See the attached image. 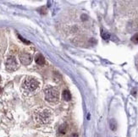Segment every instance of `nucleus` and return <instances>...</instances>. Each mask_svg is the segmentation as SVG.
Listing matches in <instances>:
<instances>
[{"label": "nucleus", "mask_w": 138, "mask_h": 137, "mask_svg": "<svg viewBox=\"0 0 138 137\" xmlns=\"http://www.w3.org/2000/svg\"><path fill=\"white\" fill-rule=\"evenodd\" d=\"M35 120L40 124H47L52 120V112L48 108H39L34 113Z\"/></svg>", "instance_id": "f257e3e1"}, {"label": "nucleus", "mask_w": 138, "mask_h": 137, "mask_svg": "<svg viewBox=\"0 0 138 137\" xmlns=\"http://www.w3.org/2000/svg\"><path fill=\"white\" fill-rule=\"evenodd\" d=\"M39 87V82L31 76H27L21 84V90L25 94L34 93Z\"/></svg>", "instance_id": "f03ea898"}, {"label": "nucleus", "mask_w": 138, "mask_h": 137, "mask_svg": "<svg viewBox=\"0 0 138 137\" xmlns=\"http://www.w3.org/2000/svg\"><path fill=\"white\" fill-rule=\"evenodd\" d=\"M45 100L49 103H56L59 99V88L52 86H48L44 88Z\"/></svg>", "instance_id": "7ed1b4c3"}, {"label": "nucleus", "mask_w": 138, "mask_h": 137, "mask_svg": "<svg viewBox=\"0 0 138 137\" xmlns=\"http://www.w3.org/2000/svg\"><path fill=\"white\" fill-rule=\"evenodd\" d=\"M5 68L8 71H10V72H13L18 69V63H17L15 57L9 56L7 58L6 61H5Z\"/></svg>", "instance_id": "20e7f679"}, {"label": "nucleus", "mask_w": 138, "mask_h": 137, "mask_svg": "<svg viewBox=\"0 0 138 137\" xmlns=\"http://www.w3.org/2000/svg\"><path fill=\"white\" fill-rule=\"evenodd\" d=\"M19 59L20 60V62L22 64L24 65H29L32 61V58H31V55L27 53H22L20 54Z\"/></svg>", "instance_id": "39448f33"}, {"label": "nucleus", "mask_w": 138, "mask_h": 137, "mask_svg": "<svg viewBox=\"0 0 138 137\" xmlns=\"http://www.w3.org/2000/svg\"><path fill=\"white\" fill-rule=\"evenodd\" d=\"M35 61H36V63L38 65H44L45 64V59L41 53L37 54V56L35 57Z\"/></svg>", "instance_id": "423d86ee"}, {"label": "nucleus", "mask_w": 138, "mask_h": 137, "mask_svg": "<svg viewBox=\"0 0 138 137\" xmlns=\"http://www.w3.org/2000/svg\"><path fill=\"white\" fill-rule=\"evenodd\" d=\"M62 97H63V99L64 101H66V102H69V101L71 100V94H70V92L68 90H64L63 91Z\"/></svg>", "instance_id": "0eeeda50"}, {"label": "nucleus", "mask_w": 138, "mask_h": 137, "mask_svg": "<svg viewBox=\"0 0 138 137\" xmlns=\"http://www.w3.org/2000/svg\"><path fill=\"white\" fill-rule=\"evenodd\" d=\"M109 126L110 129H111L113 131H115L116 129H117V122L114 118H112L111 120L109 121Z\"/></svg>", "instance_id": "6e6552de"}, {"label": "nucleus", "mask_w": 138, "mask_h": 137, "mask_svg": "<svg viewBox=\"0 0 138 137\" xmlns=\"http://www.w3.org/2000/svg\"><path fill=\"white\" fill-rule=\"evenodd\" d=\"M67 131V125L66 124H62L59 128L58 133L59 135H64Z\"/></svg>", "instance_id": "1a4fd4ad"}, {"label": "nucleus", "mask_w": 138, "mask_h": 137, "mask_svg": "<svg viewBox=\"0 0 138 137\" xmlns=\"http://www.w3.org/2000/svg\"><path fill=\"white\" fill-rule=\"evenodd\" d=\"M101 36H102V37L104 39V40H108V39H109V37H110L109 33L107 32V31H101Z\"/></svg>", "instance_id": "9d476101"}, {"label": "nucleus", "mask_w": 138, "mask_h": 137, "mask_svg": "<svg viewBox=\"0 0 138 137\" xmlns=\"http://www.w3.org/2000/svg\"><path fill=\"white\" fill-rule=\"evenodd\" d=\"M131 41L134 43H138V33H136L133 37H131Z\"/></svg>", "instance_id": "9b49d317"}, {"label": "nucleus", "mask_w": 138, "mask_h": 137, "mask_svg": "<svg viewBox=\"0 0 138 137\" xmlns=\"http://www.w3.org/2000/svg\"><path fill=\"white\" fill-rule=\"evenodd\" d=\"M19 37H20V39L21 41H24V42H25V43H28V44H29V43H30L28 41H26V40H25V39H23V37H21L20 35H19Z\"/></svg>", "instance_id": "f8f14e48"}, {"label": "nucleus", "mask_w": 138, "mask_h": 137, "mask_svg": "<svg viewBox=\"0 0 138 137\" xmlns=\"http://www.w3.org/2000/svg\"><path fill=\"white\" fill-rule=\"evenodd\" d=\"M70 137H79V136H78V134H77V133H73V134L70 135Z\"/></svg>", "instance_id": "ddd939ff"}]
</instances>
